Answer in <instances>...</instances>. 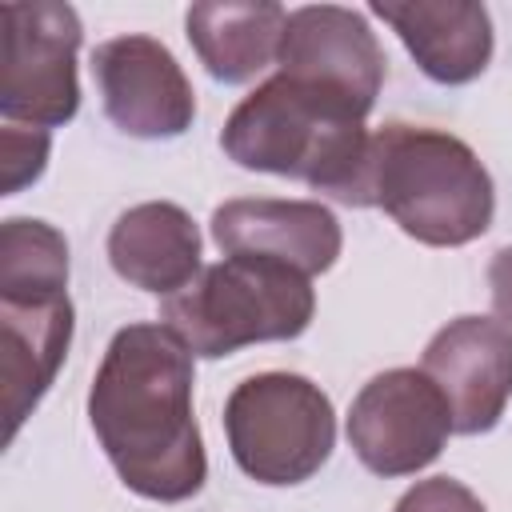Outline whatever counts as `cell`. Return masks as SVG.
I'll return each mask as SVG.
<instances>
[{"instance_id": "6da1fadb", "label": "cell", "mask_w": 512, "mask_h": 512, "mask_svg": "<svg viewBox=\"0 0 512 512\" xmlns=\"http://www.w3.org/2000/svg\"><path fill=\"white\" fill-rule=\"evenodd\" d=\"M192 384V352L164 324L120 328L92 376V432L124 488L144 500L180 504L204 488L208 456Z\"/></svg>"}, {"instance_id": "7a4b0ae2", "label": "cell", "mask_w": 512, "mask_h": 512, "mask_svg": "<svg viewBox=\"0 0 512 512\" xmlns=\"http://www.w3.org/2000/svg\"><path fill=\"white\" fill-rule=\"evenodd\" d=\"M372 104L304 76L276 72L256 84L224 120L220 148L248 172L304 180L340 204L360 208Z\"/></svg>"}, {"instance_id": "3957f363", "label": "cell", "mask_w": 512, "mask_h": 512, "mask_svg": "<svg viewBox=\"0 0 512 512\" xmlns=\"http://www.w3.org/2000/svg\"><path fill=\"white\" fill-rule=\"evenodd\" d=\"M360 208H384L404 236L428 248H460L492 228L496 188L460 136L384 124L368 140Z\"/></svg>"}, {"instance_id": "277c9868", "label": "cell", "mask_w": 512, "mask_h": 512, "mask_svg": "<svg viewBox=\"0 0 512 512\" xmlns=\"http://www.w3.org/2000/svg\"><path fill=\"white\" fill-rule=\"evenodd\" d=\"M316 316L312 280L260 256H224L188 288L160 300V324L204 360L232 356L248 344L296 340Z\"/></svg>"}, {"instance_id": "5b68a950", "label": "cell", "mask_w": 512, "mask_h": 512, "mask_svg": "<svg viewBox=\"0 0 512 512\" xmlns=\"http://www.w3.org/2000/svg\"><path fill=\"white\" fill-rule=\"evenodd\" d=\"M224 436L248 480L292 488L328 464L336 448V412L308 376L256 372L228 392Z\"/></svg>"}, {"instance_id": "8992f818", "label": "cell", "mask_w": 512, "mask_h": 512, "mask_svg": "<svg viewBox=\"0 0 512 512\" xmlns=\"http://www.w3.org/2000/svg\"><path fill=\"white\" fill-rule=\"evenodd\" d=\"M0 52V116L24 128H60L80 112L76 52L84 40L80 16L60 0L4 4Z\"/></svg>"}, {"instance_id": "52a82bcc", "label": "cell", "mask_w": 512, "mask_h": 512, "mask_svg": "<svg viewBox=\"0 0 512 512\" xmlns=\"http://www.w3.org/2000/svg\"><path fill=\"white\" fill-rule=\"evenodd\" d=\"M452 436V412L424 368L372 376L348 408V444L376 476H416Z\"/></svg>"}, {"instance_id": "ba28073f", "label": "cell", "mask_w": 512, "mask_h": 512, "mask_svg": "<svg viewBox=\"0 0 512 512\" xmlns=\"http://www.w3.org/2000/svg\"><path fill=\"white\" fill-rule=\"evenodd\" d=\"M104 116L136 140H176L196 120V96L176 56L156 36H112L92 52Z\"/></svg>"}, {"instance_id": "9c48e42d", "label": "cell", "mask_w": 512, "mask_h": 512, "mask_svg": "<svg viewBox=\"0 0 512 512\" xmlns=\"http://www.w3.org/2000/svg\"><path fill=\"white\" fill-rule=\"evenodd\" d=\"M420 368L448 400L452 432H492L512 400V328L488 316H456L428 340Z\"/></svg>"}, {"instance_id": "30bf717a", "label": "cell", "mask_w": 512, "mask_h": 512, "mask_svg": "<svg viewBox=\"0 0 512 512\" xmlns=\"http://www.w3.org/2000/svg\"><path fill=\"white\" fill-rule=\"evenodd\" d=\"M212 240L224 256H260L304 272H328L344 248L340 220L316 200L236 196L212 212Z\"/></svg>"}, {"instance_id": "8fae6325", "label": "cell", "mask_w": 512, "mask_h": 512, "mask_svg": "<svg viewBox=\"0 0 512 512\" xmlns=\"http://www.w3.org/2000/svg\"><path fill=\"white\" fill-rule=\"evenodd\" d=\"M280 72L320 80L332 88H344L376 108V96L384 88V48L368 20L356 8L340 4H304L288 12L280 56Z\"/></svg>"}, {"instance_id": "7c38bea8", "label": "cell", "mask_w": 512, "mask_h": 512, "mask_svg": "<svg viewBox=\"0 0 512 512\" xmlns=\"http://www.w3.org/2000/svg\"><path fill=\"white\" fill-rule=\"evenodd\" d=\"M76 312L68 292L60 296H0V376H4V412L8 440L52 388L68 344Z\"/></svg>"}, {"instance_id": "4fadbf2b", "label": "cell", "mask_w": 512, "mask_h": 512, "mask_svg": "<svg viewBox=\"0 0 512 512\" xmlns=\"http://www.w3.org/2000/svg\"><path fill=\"white\" fill-rule=\"evenodd\" d=\"M372 12L436 84H472L492 60V16L476 0H376Z\"/></svg>"}, {"instance_id": "5bb4252c", "label": "cell", "mask_w": 512, "mask_h": 512, "mask_svg": "<svg viewBox=\"0 0 512 512\" xmlns=\"http://www.w3.org/2000/svg\"><path fill=\"white\" fill-rule=\"evenodd\" d=\"M108 264L120 280L152 296H176L188 288L200 264V228L172 200H148L116 216L108 232Z\"/></svg>"}, {"instance_id": "9a60e30c", "label": "cell", "mask_w": 512, "mask_h": 512, "mask_svg": "<svg viewBox=\"0 0 512 512\" xmlns=\"http://www.w3.org/2000/svg\"><path fill=\"white\" fill-rule=\"evenodd\" d=\"M288 8L272 0H208L184 16L188 44L220 84H248L280 56Z\"/></svg>"}, {"instance_id": "2e32d148", "label": "cell", "mask_w": 512, "mask_h": 512, "mask_svg": "<svg viewBox=\"0 0 512 512\" xmlns=\"http://www.w3.org/2000/svg\"><path fill=\"white\" fill-rule=\"evenodd\" d=\"M68 292V240L48 220L12 216L0 228V296Z\"/></svg>"}, {"instance_id": "e0dca14e", "label": "cell", "mask_w": 512, "mask_h": 512, "mask_svg": "<svg viewBox=\"0 0 512 512\" xmlns=\"http://www.w3.org/2000/svg\"><path fill=\"white\" fill-rule=\"evenodd\" d=\"M52 136L44 128L4 124L0 128V196H16L20 188L36 184L48 168Z\"/></svg>"}, {"instance_id": "ac0fdd59", "label": "cell", "mask_w": 512, "mask_h": 512, "mask_svg": "<svg viewBox=\"0 0 512 512\" xmlns=\"http://www.w3.org/2000/svg\"><path fill=\"white\" fill-rule=\"evenodd\" d=\"M392 512H488V508L468 484H460L452 476H432V480H416L396 500Z\"/></svg>"}, {"instance_id": "d6986e66", "label": "cell", "mask_w": 512, "mask_h": 512, "mask_svg": "<svg viewBox=\"0 0 512 512\" xmlns=\"http://www.w3.org/2000/svg\"><path fill=\"white\" fill-rule=\"evenodd\" d=\"M488 292H492L496 316L512 328V244L492 256V264H488Z\"/></svg>"}]
</instances>
